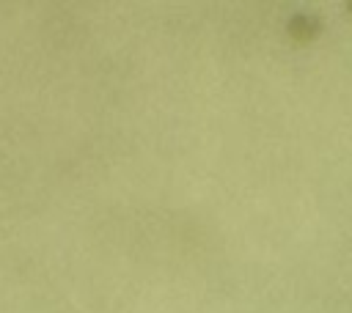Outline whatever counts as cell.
I'll use <instances>...</instances> for the list:
<instances>
[{"label": "cell", "instance_id": "cell-1", "mask_svg": "<svg viewBox=\"0 0 352 313\" xmlns=\"http://www.w3.org/2000/svg\"><path fill=\"white\" fill-rule=\"evenodd\" d=\"M316 27H319V22H316L314 16H305V14H300V16H294V19L289 22V30H292L294 36H300V38H311V36L316 33Z\"/></svg>", "mask_w": 352, "mask_h": 313}]
</instances>
